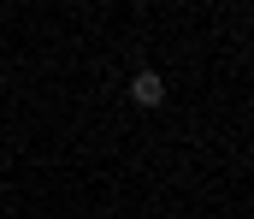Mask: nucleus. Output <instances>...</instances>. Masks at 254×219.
I'll list each match as a JSON object with an SVG mask.
<instances>
[{
  "label": "nucleus",
  "instance_id": "nucleus-1",
  "mask_svg": "<svg viewBox=\"0 0 254 219\" xmlns=\"http://www.w3.org/2000/svg\"><path fill=\"white\" fill-rule=\"evenodd\" d=\"M130 101H136V107H160V101H166V77L160 72H136L130 77Z\"/></svg>",
  "mask_w": 254,
  "mask_h": 219
}]
</instances>
